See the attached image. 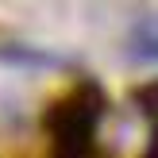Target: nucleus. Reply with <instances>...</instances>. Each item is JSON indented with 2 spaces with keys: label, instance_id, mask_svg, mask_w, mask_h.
I'll list each match as a JSON object with an SVG mask.
<instances>
[{
  "label": "nucleus",
  "instance_id": "obj_1",
  "mask_svg": "<svg viewBox=\"0 0 158 158\" xmlns=\"http://www.w3.org/2000/svg\"><path fill=\"white\" fill-rule=\"evenodd\" d=\"M131 54L143 62H158V19H147L135 27V39H131Z\"/></svg>",
  "mask_w": 158,
  "mask_h": 158
}]
</instances>
